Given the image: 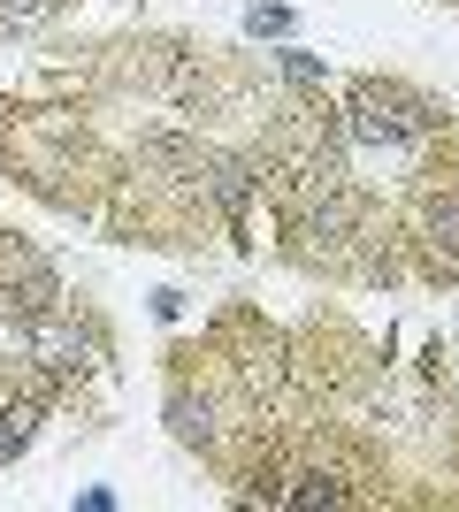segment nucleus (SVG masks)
<instances>
[{
	"instance_id": "1",
	"label": "nucleus",
	"mask_w": 459,
	"mask_h": 512,
	"mask_svg": "<svg viewBox=\"0 0 459 512\" xmlns=\"http://www.w3.org/2000/svg\"><path fill=\"white\" fill-rule=\"evenodd\" d=\"M31 352H39V367H54V375H69V367H85V329H69V321L54 314H31Z\"/></svg>"
},
{
	"instance_id": "2",
	"label": "nucleus",
	"mask_w": 459,
	"mask_h": 512,
	"mask_svg": "<svg viewBox=\"0 0 459 512\" xmlns=\"http://www.w3.org/2000/svg\"><path fill=\"white\" fill-rule=\"evenodd\" d=\"M215 199H222L230 214H245V199H253V169H238V161H222V169H215Z\"/></svg>"
},
{
	"instance_id": "3",
	"label": "nucleus",
	"mask_w": 459,
	"mask_h": 512,
	"mask_svg": "<svg viewBox=\"0 0 459 512\" xmlns=\"http://www.w3.org/2000/svg\"><path fill=\"white\" fill-rule=\"evenodd\" d=\"M39 8H46V0H0V23H31Z\"/></svg>"
}]
</instances>
